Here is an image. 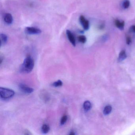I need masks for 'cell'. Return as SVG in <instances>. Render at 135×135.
<instances>
[{
    "label": "cell",
    "mask_w": 135,
    "mask_h": 135,
    "mask_svg": "<svg viewBox=\"0 0 135 135\" xmlns=\"http://www.w3.org/2000/svg\"><path fill=\"white\" fill-rule=\"evenodd\" d=\"M35 62L33 58L28 56L25 58L21 67V71L24 73H27L32 71L34 67Z\"/></svg>",
    "instance_id": "6da1fadb"
},
{
    "label": "cell",
    "mask_w": 135,
    "mask_h": 135,
    "mask_svg": "<svg viewBox=\"0 0 135 135\" xmlns=\"http://www.w3.org/2000/svg\"><path fill=\"white\" fill-rule=\"evenodd\" d=\"M14 92L12 90L6 88H0V96L3 99H7L11 98L14 95Z\"/></svg>",
    "instance_id": "7a4b0ae2"
},
{
    "label": "cell",
    "mask_w": 135,
    "mask_h": 135,
    "mask_svg": "<svg viewBox=\"0 0 135 135\" xmlns=\"http://www.w3.org/2000/svg\"><path fill=\"white\" fill-rule=\"evenodd\" d=\"M25 33L29 35H37L41 33L40 29L34 27H27L25 28Z\"/></svg>",
    "instance_id": "3957f363"
},
{
    "label": "cell",
    "mask_w": 135,
    "mask_h": 135,
    "mask_svg": "<svg viewBox=\"0 0 135 135\" xmlns=\"http://www.w3.org/2000/svg\"><path fill=\"white\" fill-rule=\"evenodd\" d=\"M19 88L21 91L23 92L24 93L26 94H31L34 91V89L32 88L29 87L27 86L26 85H24L23 84H20L19 85Z\"/></svg>",
    "instance_id": "277c9868"
},
{
    "label": "cell",
    "mask_w": 135,
    "mask_h": 135,
    "mask_svg": "<svg viewBox=\"0 0 135 135\" xmlns=\"http://www.w3.org/2000/svg\"><path fill=\"white\" fill-rule=\"evenodd\" d=\"M79 21L84 29L88 30L89 28V22L88 20H86L83 16H81L80 17Z\"/></svg>",
    "instance_id": "5b68a950"
},
{
    "label": "cell",
    "mask_w": 135,
    "mask_h": 135,
    "mask_svg": "<svg viewBox=\"0 0 135 135\" xmlns=\"http://www.w3.org/2000/svg\"><path fill=\"white\" fill-rule=\"evenodd\" d=\"M66 34L69 41L70 42L71 44H72L73 46L75 47L76 46L75 39L72 32L69 30H67L66 31Z\"/></svg>",
    "instance_id": "8992f818"
},
{
    "label": "cell",
    "mask_w": 135,
    "mask_h": 135,
    "mask_svg": "<svg viewBox=\"0 0 135 135\" xmlns=\"http://www.w3.org/2000/svg\"><path fill=\"white\" fill-rule=\"evenodd\" d=\"M4 21L6 24L10 25L12 24L13 22V17L11 13H7L4 16Z\"/></svg>",
    "instance_id": "52a82bcc"
},
{
    "label": "cell",
    "mask_w": 135,
    "mask_h": 135,
    "mask_svg": "<svg viewBox=\"0 0 135 135\" xmlns=\"http://www.w3.org/2000/svg\"><path fill=\"white\" fill-rule=\"evenodd\" d=\"M0 46L4 45L7 43L8 41V37L5 34H0Z\"/></svg>",
    "instance_id": "ba28073f"
},
{
    "label": "cell",
    "mask_w": 135,
    "mask_h": 135,
    "mask_svg": "<svg viewBox=\"0 0 135 135\" xmlns=\"http://www.w3.org/2000/svg\"><path fill=\"white\" fill-rule=\"evenodd\" d=\"M115 24L118 29L121 30H123L124 27L125 23L124 21L121 22L119 20H116L115 21Z\"/></svg>",
    "instance_id": "9c48e42d"
},
{
    "label": "cell",
    "mask_w": 135,
    "mask_h": 135,
    "mask_svg": "<svg viewBox=\"0 0 135 135\" xmlns=\"http://www.w3.org/2000/svg\"><path fill=\"white\" fill-rule=\"evenodd\" d=\"M91 107V103L89 101H85L83 104L84 109L86 111H88Z\"/></svg>",
    "instance_id": "30bf717a"
},
{
    "label": "cell",
    "mask_w": 135,
    "mask_h": 135,
    "mask_svg": "<svg viewBox=\"0 0 135 135\" xmlns=\"http://www.w3.org/2000/svg\"><path fill=\"white\" fill-rule=\"evenodd\" d=\"M127 57L126 54V52L124 50H122L120 53L119 55V61H123V60L126 59Z\"/></svg>",
    "instance_id": "8fae6325"
},
{
    "label": "cell",
    "mask_w": 135,
    "mask_h": 135,
    "mask_svg": "<svg viewBox=\"0 0 135 135\" xmlns=\"http://www.w3.org/2000/svg\"><path fill=\"white\" fill-rule=\"evenodd\" d=\"M50 130L49 126L47 124H44L43 125L42 127L41 130L42 133L44 134H46L49 132Z\"/></svg>",
    "instance_id": "7c38bea8"
},
{
    "label": "cell",
    "mask_w": 135,
    "mask_h": 135,
    "mask_svg": "<svg viewBox=\"0 0 135 135\" xmlns=\"http://www.w3.org/2000/svg\"><path fill=\"white\" fill-rule=\"evenodd\" d=\"M112 110V107L110 105H108L105 107L103 110V113L105 115H108L109 114Z\"/></svg>",
    "instance_id": "4fadbf2b"
},
{
    "label": "cell",
    "mask_w": 135,
    "mask_h": 135,
    "mask_svg": "<svg viewBox=\"0 0 135 135\" xmlns=\"http://www.w3.org/2000/svg\"><path fill=\"white\" fill-rule=\"evenodd\" d=\"M130 5V2L129 0H124L123 3V7L124 9H127Z\"/></svg>",
    "instance_id": "5bb4252c"
},
{
    "label": "cell",
    "mask_w": 135,
    "mask_h": 135,
    "mask_svg": "<svg viewBox=\"0 0 135 135\" xmlns=\"http://www.w3.org/2000/svg\"><path fill=\"white\" fill-rule=\"evenodd\" d=\"M78 40L82 43H85L86 41V38L84 35H81L78 37Z\"/></svg>",
    "instance_id": "9a60e30c"
},
{
    "label": "cell",
    "mask_w": 135,
    "mask_h": 135,
    "mask_svg": "<svg viewBox=\"0 0 135 135\" xmlns=\"http://www.w3.org/2000/svg\"><path fill=\"white\" fill-rule=\"evenodd\" d=\"M63 85V83L61 80H58L52 84V86L55 87L61 86Z\"/></svg>",
    "instance_id": "2e32d148"
},
{
    "label": "cell",
    "mask_w": 135,
    "mask_h": 135,
    "mask_svg": "<svg viewBox=\"0 0 135 135\" xmlns=\"http://www.w3.org/2000/svg\"><path fill=\"white\" fill-rule=\"evenodd\" d=\"M67 120V115L63 116L62 118H61L60 121V124L61 125H63L66 123Z\"/></svg>",
    "instance_id": "e0dca14e"
},
{
    "label": "cell",
    "mask_w": 135,
    "mask_h": 135,
    "mask_svg": "<svg viewBox=\"0 0 135 135\" xmlns=\"http://www.w3.org/2000/svg\"><path fill=\"white\" fill-rule=\"evenodd\" d=\"M126 41L127 44L129 45L132 42V40H131V38L130 37H127L126 39Z\"/></svg>",
    "instance_id": "ac0fdd59"
},
{
    "label": "cell",
    "mask_w": 135,
    "mask_h": 135,
    "mask_svg": "<svg viewBox=\"0 0 135 135\" xmlns=\"http://www.w3.org/2000/svg\"><path fill=\"white\" fill-rule=\"evenodd\" d=\"M130 30L132 32L135 33V25H133L131 26Z\"/></svg>",
    "instance_id": "d6986e66"
},
{
    "label": "cell",
    "mask_w": 135,
    "mask_h": 135,
    "mask_svg": "<svg viewBox=\"0 0 135 135\" xmlns=\"http://www.w3.org/2000/svg\"><path fill=\"white\" fill-rule=\"evenodd\" d=\"M104 25L103 24H102V25H101L100 26H99V29H103L104 28Z\"/></svg>",
    "instance_id": "ffe728a7"
},
{
    "label": "cell",
    "mask_w": 135,
    "mask_h": 135,
    "mask_svg": "<svg viewBox=\"0 0 135 135\" xmlns=\"http://www.w3.org/2000/svg\"><path fill=\"white\" fill-rule=\"evenodd\" d=\"M75 134L74 133V132L73 131H71L70 133H69V135H75Z\"/></svg>",
    "instance_id": "44dd1931"
}]
</instances>
